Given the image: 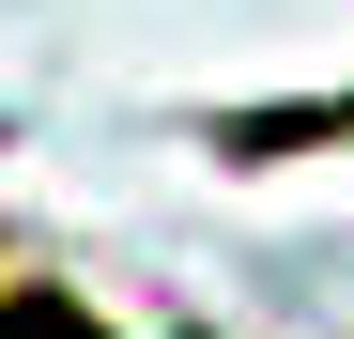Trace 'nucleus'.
<instances>
[{
	"label": "nucleus",
	"mask_w": 354,
	"mask_h": 339,
	"mask_svg": "<svg viewBox=\"0 0 354 339\" xmlns=\"http://www.w3.org/2000/svg\"><path fill=\"white\" fill-rule=\"evenodd\" d=\"M0 339H108L77 293H31V277H0Z\"/></svg>",
	"instance_id": "nucleus-1"
}]
</instances>
